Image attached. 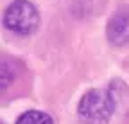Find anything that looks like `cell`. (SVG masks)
Listing matches in <instances>:
<instances>
[{
	"mask_svg": "<svg viewBox=\"0 0 129 124\" xmlns=\"http://www.w3.org/2000/svg\"><path fill=\"white\" fill-rule=\"evenodd\" d=\"M118 103L111 88H91L77 104V117L83 124H108Z\"/></svg>",
	"mask_w": 129,
	"mask_h": 124,
	"instance_id": "cell-1",
	"label": "cell"
},
{
	"mask_svg": "<svg viewBox=\"0 0 129 124\" xmlns=\"http://www.w3.org/2000/svg\"><path fill=\"white\" fill-rule=\"evenodd\" d=\"M40 25V13L29 0H14L4 11V27L20 36L32 34Z\"/></svg>",
	"mask_w": 129,
	"mask_h": 124,
	"instance_id": "cell-2",
	"label": "cell"
},
{
	"mask_svg": "<svg viewBox=\"0 0 129 124\" xmlns=\"http://www.w3.org/2000/svg\"><path fill=\"white\" fill-rule=\"evenodd\" d=\"M106 38L113 47L129 43V6H122L111 14L106 25Z\"/></svg>",
	"mask_w": 129,
	"mask_h": 124,
	"instance_id": "cell-3",
	"label": "cell"
},
{
	"mask_svg": "<svg viewBox=\"0 0 129 124\" xmlns=\"http://www.w3.org/2000/svg\"><path fill=\"white\" fill-rule=\"evenodd\" d=\"M16 124H54V120L45 112L29 110V112H23L18 119H16Z\"/></svg>",
	"mask_w": 129,
	"mask_h": 124,
	"instance_id": "cell-4",
	"label": "cell"
},
{
	"mask_svg": "<svg viewBox=\"0 0 129 124\" xmlns=\"http://www.w3.org/2000/svg\"><path fill=\"white\" fill-rule=\"evenodd\" d=\"M14 76H16V68L13 65V61L9 59H2V90L7 88V85L13 83L14 79Z\"/></svg>",
	"mask_w": 129,
	"mask_h": 124,
	"instance_id": "cell-5",
	"label": "cell"
}]
</instances>
